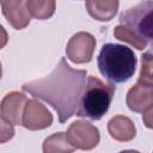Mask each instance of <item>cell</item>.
Masks as SVG:
<instances>
[{
    "label": "cell",
    "instance_id": "9a60e30c",
    "mask_svg": "<svg viewBox=\"0 0 153 153\" xmlns=\"http://www.w3.org/2000/svg\"><path fill=\"white\" fill-rule=\"evenodd\" d=\"M114 36H115V38H117V39H120V41H123V42H126V43L133 45V47L136 48L137 50H143V49H146L147 45H148V43H149L147 39H145V38H142V37L135 35L133 31H130L129 29H127V27H126L124 25H122V24L115 26V29H114Z\"/></svg>",
    "mask_w": 153,
    "mask_h": 153
},
{
    "label": "cell",
    "instance_id": "ffe728a7",
    "mask_svg": "<svg viewBox=\"0 0 153 153\" xmlns=\"http://www.w3.org/2000/svg\"><path fill=\"white\" fill-rule=\"evenodd\" d=\"M2 76V66H1V62H0V79Z\"/></svg>",
    "mask_w": 153,
    "mask_h": 153
},
{
    "label": "cell",
    "instance_id": "5bb4252c",
    "mask_svg": "<svg viewBox=\"0 0 153 153\" xmlns=\"http://www.w3.org/2000/svg\"><path fill=\"white\" fill-rule=\"evenodd\" d=\"M74 151V147L71 146L66 137V133L59 131L48 136L43 142L44 153H71Z\"/></svg>",
    "mask_w": 153,
    "mask_h": 153
},
{
    "label": "cell",
    "instance_id": "7c38bea8",
    "mask_svg": "<svg viewBox=\"0 0 153 153\" xmlns=\"http://www.w3.org/2000/svg\"><path fill=\"white\" fill-rule=\"evenodd\" d=\"M85 7L88 14L99 22L111 20L120 7L118 0H86Z\"/></svg>",
    "mask_w": 153,
    "mask_h": 153
},
{
    "label": "cell",
    "instance_id": "52a82bcc",
    "mask_svg": "<svg viewBox=\"0 0 153 153\" xmlns=\"http://www.w3.org/2000/svg\"><path fill=\"white\" fill-rule=\"evenodd\" d=\"M53 124V115L37 99H27L22 116V126L29 130H42Z\"/></svg>",
    "mask_w": 153,
    "mask_h": 153
},
{
    "label": "cell",
    "instance_id": "2e32d148",
    "mask_svg": "<svg viewBox=\"0 0 153 153\" xmlns=\"http://www.w3.org/2000/svg\"><path fill=\"white\" fill-rule=\"evenodd\" d=\"M14 124L0 116V143H6L14 136Z\"/></svg>",
    "mask_w": 153,
    "mask_h": 153
},
{
    "label": "cell",
    "instance_id": "30bf717a",
    "mask_svg": "<svg viewBox=\"0 0 153 153\" xmlns=\"http://www.w3.org/2000/svg\"><path fill=\"white\" fill-rule=\"evenodd\" d=\"M27 97L18 91L7 93L0 103V114L14 126H22V116Z\"/></svg>",
    "mask_w": 153,
    "mask_h": 153
},
{
    "label": "cell",
    "instance_id": "5b68a950",
    "mask_svg": "<svg viewBox=\"0 0 153 153\" xmlns=\"http://www.w3.org/2000/svg\"><path fill=\"white\" fill-rule=\"evenodd\" d=\"M66 137L74 149L91 151L98 146L100 134L98 128L88 121H74L67 129Z\"/></svg>",
    "mask_w": 153,
    "mask_h": 153
},
{
    "label": "cell",
    "instance_id": "9c48e42d",
    "mask_svg": "<svg viewBox=\"0 0 153 153\" xmlns=\"http://www.w3.org/2000/svg\"><path fill=\"white\" fill-rule=\"evenodd\" d=\"M0 6L6 20L16 30H23L30 24L26 0H0Z\"/></svg>",
    "mask_w": 153,
    "mask_h": 153
},
{
    "label": "cell",
    "instance_id": "6da1fadb",
    "mask_svg": "<svg viewBox=\"0 0 153 153\" xmlns=\"http://www.w3.org/2000/svg\"><path fill=\"white\" fill-rule=\"evenodd\" d=\"M86 75L85 69H74L65 57H61L48 76L24 82L22 88L51 105L57 112L60 123H65L76 111Z\"/></svg>",
    "mask_w": 153,
    "mask_h": 153
},
{
    "label": "cell",
    "instance_id": "ba28073f",
    "mask_svg": "<svg viewBox=\"0 0 153 153\" xmlns=\"http://www.w3.org/2000/svg\"><path fill=\"white\" fill-rule=\"evenodd\" d=\"M127 105L134 112L143 114L153 109V80L137 79L127 93Z\"/></svg>",
    "mask_w": 153,
    "mask_h": 153
},
{
    "label": "cell",
    "instance_id": "e0dca14e",
    "mask_svg": "<svg viewBox=\"0 0 153 153\" xmlns=\"http://www.w3.org/2000/svg\"><path fill=\"white\" fill-rule=\"evenodd\" d=\"M139 79H145V80H153L152 76V55L149 51L143 54L141 56V71Z\"/></svg>",
    "mask_w": 153,
    "mask_h": 153
},
{
    "label": "cell",
    "instance_id": "4fadbf2b",
    "mask_svg": "<svg viewBox=\"0 0 153 153\" xmlns=\"http://www.w3.org/2000/svg\"><path fill=\"white\" fill-rule=\"evenodd\" d=\"M26 8L31 17L38 20H45L54 16L56 0H26Z\"/></svg>",
    "mask_w": 153,
    "mask_h": 153
},
{
    "label": "cell",
    "instance_id": "d6986e66",
    "mask_svg": "<svg viewBox=\"0 0 153 153\" xmlns=\"http://www.w3.org/2000/svg\"><path fill=\"white\" fill-rule=\"evenodd\" d=\"M152 111H153V109H149V110L145 111L142 115V120L147 128H152Z\"/></svg>",
    "mask_w": 153,
    "mask_h": 153
},
{
    "label": "cell",
    "instance_id": "7a4b0ae2",
    "mask_svg": "<svg viewBox=\"0 0 153 153\" xmlns=\"http://www.w3.org/2000/svg\"><path fill=\"white\" fill-rule=\"evenodd\" d=\"M137 59L134 51L116 43H106L98 55V69L111 84L128 81L135 73Z\"/></svg>",
    "mask_w": 153,
    "mask_h": 153
},
{
    "label": "cell",
    "instance_id": "ac0fdd59",
    "mask_svg": "<svg viewBox=\"0 0 153 153\" xmlns=\"http://www.w3.org/2000/svg\"><path fill=\"white\" fill-rule=\"evenodd\" d=\"M8 42V35L7 31L5 30V27L0 24V49H2Z\"/></svg>",
    "mask_w": 153,
    "mask_h": 153
},
{
    "label": "cell",
    "instance_id": "8fae6325",
    "mask_svg": "<svg viewBox=\"0 0 153 153\" xmlns=\"http://www.w3.org/2000/svg\"><path fill=\"white\" fill-rule=\"evenodd\" d=\"M110 136L118 142H129L136 135V127L131 118L124 115H116L108 122Z\"/></svg>",
    "mask_w": 153,
    "mask_h": 153
},
{
    "label": "cell",
    "instance_id": "8992f818",
    "mask_svg": "<svg viewBox=\"0 0 153 153\" xmlns=\"http://www.w3.org/2000/svg\"><path fill=\"white\" fill-rule=\"evenodd\" d=\"M96 49V38L85 31L74 33L66 47V55L69 61L75 65L88 63Z\"/></svg>",
    "mask_w": 153,
    "mask_h": 153
},
{
    "label": "cell",
    "instance_id": "3957f363",
    "mask_svg": "<svg viewBox=\"0 0 153 153\" xmlns=\"http://www.w3.org/2000/svg\"><path fill=\"white\" fill-rule=\"evenodd\" d=\"M115 90L114 84H106L94 75L87 76L75 111L76 116L93 121L100 120L110 108Z\"/></svg>",
    "mask_w": 153,
    "mask_h": 153
},
{
    "label": "cell",
    "instance_id": "277c9868",
    "mask_svg": "<svg viewBox=\"0 0 153 153\" xmlns=\"http://www.w3.org/2000/svg\"><path fill=\"white\" fill-rule=\"evenodd\" d=\"M152 0H142L134 7L128 8L120 16V23L135 35L151 42L153 37Z\"/></svg>",
    "mask_w": 153,
    "mask_h": 153
}]
</instances>
